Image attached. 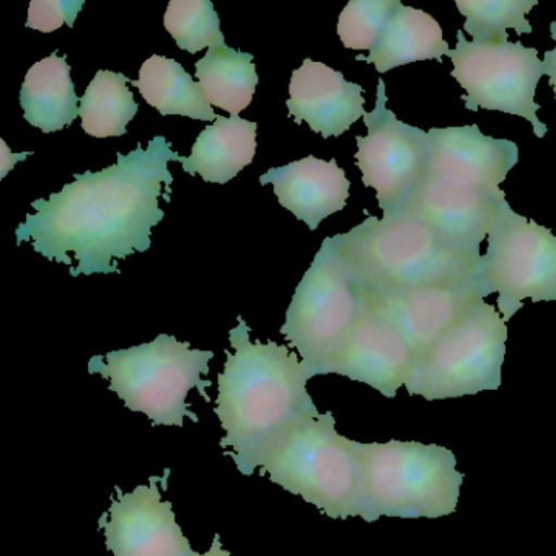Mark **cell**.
Returning a JSON list of instances; mask_svg holds the SVG:
<instances>
[{
    "label": "cell",
    "mask_w": 556,
    "mask_h": 556,
    "mask_svg": "<svg viewBox=\"0 0 556 556\" xmlns=\"http://www.w3.org/2000/svg\"><path fill=\"white\" fill-rule=\"evenodd\" d=\"M260 184H271L279 204L311 230H317L321 220L346 207L351 187L334 159L325 162L314 155L271 168L260 177Z\"/></svg>",
    "instance_id": "obj_18"
},
{
    "label": "cell",
    "mask_w": 556,
    "mask_h": 556,
    "mask_svg": "<svg viewBox=\"0 0 556 556\" xmlns=\"http://www.w3.org/2000/svg\"><path fill=\"white\" fill-rule=\"evenodd\" d=\"M448 58L454 63L452 77L467 92L462 100L468 112L484 109L520 116L532 125L536 138L548 132L536 118L540 105L535 102V90L545 71L535 48L509 40L477 43L468 41L460 30L457 47Z\"/></svg>",
    "instance_id": "obj_10"
},
{
    "label": "cell",
    "mask_w": 556,
    "mask_h": 556,
    "mask_svg": "<svg viewBox=\"0 0 556 556\" xmlns=\"http://www.w3.org/2000/svg\"><path fill=\"white\" fill-rule=\"evenodd\" d=\"M477 288L483 299L493 292L500 294L497 307L504 321L523 307L526 299L556 301V236L503 201L488 236Z\"/></svg>",
    "instance_id": "obj_9"
},
{
    "label": "cell",
    "mask_w": 556,
    "mask_h": 556,
    "mask_svg": "<svg viewBox=\"0 0 556 556\" xmlns=\"http://www.w3.org/2000/svg\"><path fill=\"white\" fill-rule=\"evenodd\" d=\"M357 314L356 282L351 278L333 237H328L292 295L281 334L289 341V346L298 350L302 363L315 377L343 343Z\"/></svg>",
    "instance_id": "obj_8"
},
{
    "label": "cell",
    "mask_w": 556,
    "mask_h": 556,
    "mask_svg": "<svg viewBox=\"0 0 556 556\" xmlns=\"http://www.w3.org/2000/svg\"><path fill=\"white\" fill-rule=\"evenodd\" d=\"M431 174L506 200L500 185L519 162V148L509 139L484 136L477 125L428 131Z\"/></svg>",
    "instance_id": "obj_16"
},
{
    "label": "cell",
    "mask_w": 556,
    "mask_h": 556,
    "mask_svg": "<svg viewBox=\"0 0 556 556\" xmlns=\"http://www.w3.org/2000/svg\"><path fill=\"white\" fill-rule=\"evenodd\" d=\"M180 155L165 136L131 154L118 152V164L102 172L74 175L50 200L31 203L35 214L15 230L17 243H31L35 252L70 266V275H115L116 262L151 249L152 227L162 223L159 200L172 201L174 175L168 162Z\"/></svg>",
    "instance_id": "obj_1"
},
{
    "label": "cell",
    "mask_w": 556,
    "mask_h": 556,
    "mask_svg": "<svg viewBox=\"0 0 556 556\" xmlns=\"http://www.w3.org/2000/svg\"><path fill=\"white\" fill-rule=\"evenodd\" d=\"M334 425L331 412L301 419L276 442L262 473L331 519L361 517L359 442Z\"/></svg>",
    "instance_id": "obj_5"
},
{
    "label": "cell",
    "mask_w": 556,
    "mask_h": 556,
    "mask_svg": "<svg viewBox=\"0 0 556 556\" xmlns=\"http://www.w3.org/2000/svg\"><path fill=\"white\" fill-rule=\"evenodd\" d=\"M131 86L138 87L146 102L162 116L178 115L201 122H216L219 116L200 84L194 83L181 64L168 58L157 54L149 58L139 70V79L131 80Z\"/></svg>",
    "instance_id": "obj_22"
},
{
    "label": "cell",
    "mask_w": 556,
    "mask_h": 556,
    "mask_svg": "<svg viewBox=\"0 0 556 556\" xmlns=\"http://www.w3.org/2000/svg\"><path fill=\"white\" fill-rule=\"evenodd\" d=\"M361 507L366 522L380 517L439 519L457 509L464 473L451 448L421 442L361 444Z\"/></svg>",
    "instance_id": "obj_4"
},
{
    "label": "cell",
    "mask_w": 556,
    "mask_h": 556,
    "mask_svg": "<svg viewBox=\"0 0 556 556\" xmlns=\"http://www.w3.org/2000/svg\"><path fill=\"white\" fill-rule=\"evenodd\" d=\"M363 92V87L348 83L327 64L305 60L292 73L286 105L299 125L307 122L324 138H338L366 115Z\"/></svg>",
    "instance_id": "obj_17"
},
{
    "label": "cell",
    "mask_w": 556,
    "mask_h": 556,
    "mask_svg": "<svg viewBox=\"0 0 556 556\" xmlns=\"http://www.w3.org/2000/svg\"><path fill=\"white\" fill-rule=\"evenodd\" d=\"M226 366L219 374V395L214 412L226 438L219 445L230 455L240 473L253 475L262 467L276 442L301 419L321 415L307 392L312 372L291 348L252 343L242 317L229 331Z\"/></svg>",
    "instance_id": "obj_2"
},
{
    "label": "cell",
    "mask_w": 556,
    "mask_h": 556,
    "mask_svg": "<svg viewBox=\"0 0 556 556\" xmlns=\"http://www.w3.org/2000/svg\"><path fill=\"white\" fill-rule=\"evenodd\" d=\"M451 47L444 40L438 21L418 9L400 4L390 18L386 31L369 56L357 54L356 61L374 64L377 73L383 74L395 67L418 61L438 60L448 56Z\"/></svg>",
    "instance_id": "obj_20"
},
{
    "label": "cell",
    "mask_w": 556,
    "mask_h": 556,
    "mask_svg": "<svg viewBox=\"0 0 556 556\" xmlns=\"http://www.w3.org/2000/svg\"><path fill=\"white\" fill-rule=\"evenodd\" d=\"M506 340V321L483 299L462 324L416 359L406 390L428 402L497 390Z\"/></svg>",
    "instance_id": "obj_7"
},
{
    "label": "cell",
    "mask_w": 556,
    "mask_h": 556,
    "mask_svg": "<svg viewBox=\"0 0 556 556\" xmlns=\"http://www.w3.org/2000/svg\"><path fill=\"white\" fill-rule=\"evenodd\" d=\"M536 4V0H457L458 12L467 18L464 30L477 43L509 40L507 28L517 35L532 34L526 14Z\"/></svg>",
    "instance_id": "obj_25"
},
{
    "label": "cell",
    "mask_w": 556,
    "mask_h": 556,
    "mask_svg": "<svg viewBox=\"0 0 556 556\" xmlns=\"http://www.w3.org/2000/svg\"><path fill=\"white\" fill-rule=\"evenodd\" d=\"M164 27L177 47L190 54L226 45L219 15L210 0H172L165 12Z\"/></svg>",
    "instance_id": "obj_26"
},
{
    "label": "cell",
    "mask_w": 556,
    "mask_h": 556,
    "mask_svg": "<svg viewBox=\"0 0 556 556\" xmlns=\"http://www.w3.org/2000/svg\"><path fill=\"white\" fill-rule=\"evenodd\" d=\"M549 34H552L553 40L556 41V22H552L549 24ZM543 71H545V76H548L549 86H552L553 92H555L556 99V48L552 51H546L545 60L542 61Z\"/></svg>",
    "instance_id": "obj_29"
},
{
    "label": "cell",
    "mask_w": 556,
    "mask_h": 556,
    "mask_svg": "<svg viewBox=\"0 0 556 556\" xmlns=\"http://www.w3.org/2000/svg\"><path fill=\"white\" fill-rule=\"evenodd\" d=\"M84 4V0H34L28 9L27 27L43 34H51L64 24L73 28Z\"/></svg>",
    "instance_id": "obj_28"
},
{
    "label": "cell",
    "mask_w": 556,
    "mask_h": 556,
    "mask_svg": "<svg viewBox=\"0 0 556 556\" xmlns=\"http://www.w3.org/2000/svg\"><path fill=\"white\" fill-rule=\"evenodd\" d=\"M357 298L402 333L416 359L454 330L483 301L477 281L403 291H370L356 285Z\"/></svg>",
    "instance_id": "obj_12"
},
{
    "label": "cell",
    "mask_w": 556,
    "mask_h": 556,
    "mask_svg": "<svg viewBox=\"0 0 556 556\" xmlns=\"http://www.w3.org/2000/svg\"><path fill=\"white\" fill-rule=\"evenodd\" d=\"M21 105L25 119L45 135L73 125L79 116V97L66 56L53 53L28 71L21 90Z\"/></svg>",
    "instance_id": "obj_21"
},
{
    "label": "cell",
    "mask_w": 556,
    "mask_h": 556,
    "mask_svg": "<svg viewBox=\"0 0 556 556\" xmlns=\"http://www.w3.org/2000/svg\"><path fill=\"white\" fill-rule=\"evenodd\" d=\"M334 245L357 286L403 291L477 281L483 256L467 252L425 224L402 214L367 216Z\"/></svg>",
    "instance_id": "obj_3"
},
{
    "label": "cell",
    "mask_w": 556,
    "mask_h": 556,
    "mask_svg": "<svg viewBox=\"0 0 556 556\" xmlns=\"http://www.w3.org/2000/svg\"><path fill=\"white\" fill-rule=\"evenodd\" d=\"M359 299V298H357ZM338 374L395 399L415 374V356L399 330L359 301V314L343 343L328 357L318 376Z\"/></svg>",
    "instance_id": "obj_13"
},
{
    "label": "cell",
    "mask_w": 556,
    "mask_h": 556,
    "mask_svg": "<svg viewBox=\"0 0 556 556\" xmlns=\"http://www.w3.org/2000/svg\"><path fill=\"white\" fill-rule=\"evenodd\" d=\"M159 478L131 493L116 488L118 500L105 522L106 549L115 556H190V540L175 519L170 501H162Z\"/></svg>",
    "instance_id": "obj_15"
},
{
    "label": "cell",
    "mask_w": 556,
    "mask_h": 556,
    "mask_svg": "<svg viewBox=\"0 0 556 556\" xmlns=\"http://www.w3.org/2000/svg\"><path fill=\"white\" fill-rule=\"evenodd\" d=\"M213 351L191 350L170 334H159L151 343L129 350L112 351L90 359L89 372L110 380V390L118 393L131 412L144 413L154 425L184 428V418L200 421L190 412L187 399L191 389L211 402L206 387Z\"/></svg>",
    "instance_id": "obj_6"
},
{
    "label": "cell",
    "mask_w": 556,
    "mask_h": 556,
    "mask_svg": "<svg viewBox=\"0 0 556 556\" xmlns=\"http://www.w3.org/2000/svg\"><path fill=\"white\" fill-rule=\"evenodd\" d=\"M400 0H351L338 18V37L348 50L372 51Z\"/></svg>",
    "instance_id": "obj_27"
},
{
    "label": "cell",
    "mask_w": 556,
    "mask_h": 556,
    "mask_svg": "<svg viewBox=\"0 0 556 556\" xmlns=\"http://www.w3.org/2000/svg\"><path fill=\"white\" fill-rule=\"evenodd\" d=\"M190 556H230V553L223 548L220 536L216 533V535H214L213 545H211L210 552L204 553V555H200V553L193 552Z\"/></svg>",
    "instance_id": "obj_30"
},
{
    "label": "cell",
    "mask_w": 556,
    "mask_h": 556,
    "mask_svg": "<svg viewBox=\"0 0 556 556\" xmlns=\"http://www.w3.org/2000/svg\"><path fill=\"white\" fill-rule=\"evenodd\" d=\"M256 123L239 116H217L213 125L201 131L190 157L178 159L188 175H201L210 184L226 185L247 165L256 152Z\"/></svg>",
    "instance_id": "obj_19"
},
{
    "label": "cell",
    "mask_w": 556,
    "mask_h": 556,
    "mask_svg": "<svg viewBox=\"0 0 556 556\" xmlns=\"http://www.w3.org/2000/svg\"><path fill=\"white\" fill-rule=\"evenodd\" d=\"M197 79L211 105L239 116L249 109L258 86L253 54L240 53L227 45L210 48L197 63Z\"/></svg>",
    "instance_id": "obj_23"
},
{
    "label": "cell",
    "mask_w": 556,
    "mask_h": 556,
    "mask_svg": "<svg viewBox=\"0 0 556 556\" xmlns=\"http://www.w3.org/2000/svg\"><path fill=\"white\" fill-rule=\"evenodd\" d=\"M367 136H357L356 164L364 187L374 188L383 216L395 213L431 172L428 132L406 125L387 109L386 83L377 86L376 109L364 115Z\"/></svg>",
    "instance_id": "obj_11"
},
{
    "label": "cell",
    "mask_w": 556,
    "mask_h": 556,
    "mask_svg": "<svg viewBox=\"0 0 556 556\" xmlns=\"http://www.w3.org/2000/svg\"><path fill=\"white\" fill-rule=\"evenodd\" d=\"M131 79L122 73L99 71L80 99L84 131L93 138H119L138 115L139 105L128 89Z\"/></svg>",
    "instance_id": "obj_24"
},
{
    "label": "cell",
    "mask_w": 556,
    "mask_h": 556,
    "mask_svg": "<svg viewBox=\"0 0 556 556\" xmlns=\"http://www.w3.org/2000/svg\"><path fill=\"white\" fill-rule=\"evenodd\" d=\"M491 194L454 184L429 172L421 185L393 214L413 217L447 242L480 253V245L496 224L501 203ZM390 216V214H389Z\"/></svg>",
    "instance_id": "obj_14"
}]
</instances>
